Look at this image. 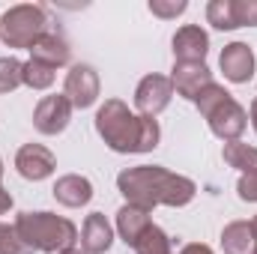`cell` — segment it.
<instances>
[{
  "mask_svg": "<svg viewBox=\"0 0 257 254\" xmlns=\"http://www.w3.org/2000/svg\"><path fill=\"white\" fill-rule=\"evenodd\" d=\"M117 189L126 197V203L153 209V206H186V203H192L197 186L189 177L171 174L162 165H138V168L120 171Z\"/></svg>",
  "mask_w": 257,
  "mask_h": 254,
  "instance_id": "1",
  "label": "cell"
},
{
  "mask_svg": "<svg viewBox=\"0 0 257 254\" xmlns=\"http://www.w3.org/2000/svg\"><path fill=\"white\" fill-rule=\"evenodd\" d=\"M96 132L114 153H150L162 138L156 117L132 114L120 99H105V105L96 111Z\"/></svg>",
  "mask_w": 257,
  "mask_h": 254,
  "instance_id": "2",
  "label": "cell"
},
{
  "mask_svg": "<svg viewBox=\"0 0 257 254\" xmlns=\"http://www.w3.org/2000/svg\"><path fill=\"white\" fill-rule=\"evenodd\" d=\"M15 230L33 251L63 254L72 251L78 242V227L54 212H21L15 218Z\"/></svg>",
  "mask_w": 257,
  "mask_h": 254,
  "instance_id": "3",
  "label": "cell"
},
{
  "mask_svg": "<svg viewBox=\"0 0 257 254\" xmlns=\"http://www.w3.org/2000/svg\"><path fill=\"white\" fill-rule=\"evenodd\" d=\"M51 30V15L42 3H18L0 15V39L9 48H33Z\"/></svg>",
  "mask_w": 257,
  "mask_h": 254,
  "instance_id": "4",
  "label": "cell"
},
{
  "mask_svg": "<svg viewBox=\"0 0 257 254\" xmlns=\"http://www.w3.org/2000/svg\"><path fill=\"white\" fill-rule=\"evenodd\" d=\"M171 99H174V84H171V78H165V75H147V78H141V84H138V90H135V108H138V114L141 117H156V114H162L168 105H171Z\"/></svg>",
  "mask_w": 257,
  "mask_h": 254,
  "instance_id": "5",
  "label": "cell"
},
{
  "mask_svg": "<svg viewBox=\"0 0 257 254\" xmlns=\"http://www.w3.org/2000/svg\"><path fill=\"white\" fill-rule=\"evenodd\" d=\"M63 96L72 102V108H78V111L90 108L99 99V75H96V69L87 63L72 66L69 75H66Z\"/></svg>",
  "mask_w": 257,
  "mask_h": 254,
  "instance_id": "6",
  "label": "cell"
},
{
  "mask_svg": "<svg viewBox=\"0 0 257 254\" xmlns=\"http://www.w3.org/2000/svg\"><path fill=\"white\" fill-rule=\"evenodd\" d=\"M206 123H209V132H212L215 138H221L224 144H230V141H239V135L245 132L248 114H245V108L230 96V99H224V102L206 117Z\"/></svg>",
  "mask_w": 257,
  "mask_h": 254,
  "instance_id": "7",
  "label": "cell"
},
{
  "mask_svg": "<svg viewBox=\"0 0 257 254\" xmlns=\"http://www.w3.org/2000/svg\"><path fill=\"white\" fill-rule=\"evenodd\" d=\"M72 111L75 108H72V102L63 93L45 96V99H39V105L33 111V126H36L39 135H60L72 120Z\"/></svg>",
  "mask_w": 257,
  "mask_h": 254,
  "instance_id": "8",
  "label": "cell"
},
{
  "mask_svg": "<svg viewBox=\"0 0 257 254\" xmlns=\"http://www.w3.org/2000/svg\"><path fill=\"white\" fill-rule=\"evenodd\" d=\"M15 168H18V174H21L24 180L39 183V180H48V177L54 174L57 159H54V153H51L48 147H42V144H24V147L15 153Z\"/></svg>",
  "mask_w": 257,
  "mask_h": 254,
  "instance_id": "9",
  "label": "cell"
},
{
  "mask_svg": "<svg viewBox=\"0 0 257 254\" xmlns=\"http://www.w3.org/2000/svg\"><path fill=\"white\" fill-rule=\"evenodd\" d=\"M218 63H221L224 78L233 81V84H248V81L254 78V51H251V45H245V42H230V45H224Z\"/></svg>",
  "mask_w": 257,
  "mask_h": 254,
  "instance_id": "10",
  "label": "cell"
},
{
  "mask_svg": "<svg viewBox=\"0 0 257 254\" xmlns=\"http://www.w3.org/2000/svg\"><path fill=\"white\" fill-rule=\"evenodd\" d=\"M209 51V36L203 27L186 24L174 33V60L177 63H203Z\"/></svg>",
  "mask_w": 257,
  "mask_h": 254,
  "instance_id": "11",
  "label": "cell"
},
{
  "mask_svg": "<svg viewBox=\"0 0 257 254\" xmlns=\"http://www.w3.org/2000/svg\"><path fill=\"white\" fill-rule=\"evenodd\" d=\"M171 84H174V93L194 102V96L212 84V72L206 69V63H174Z\"/></svg>",
  "mask_w": 257,
  "mask_h": 254,
  "instance_id": "12",
  "label": "cell"
},
{
  "mask_svg": "<svg viewBox=\"0 0 257 254\" xmlns=\"http://www.w3.org/2000/svg\"><path fill=\"white\" fill-rule=\"evenodd\" d=\"M150 227H153L150 209L135 206V203L120 206V212H117V233L123 236V242H126L128 248H135V245H138V239H141Z\"/></svg>",
  "mask_w": 257,
  "mask_h": 254,
  "instance_id": "13",
  "label": "cell"
},
{
  "mask_svg": "<svg viewBox=\"0 0 257 254\" xmlns=\"http://www.w3.org/2000/svg\"><path fill=\"white\" fill-rule=\"evenodd\" d=\"M114 242V230L102 212H90L81 227V248L84 254H105Z\"/></svg>",
  "mask_w": 257,
  "mask_h": 254,
  "instance_id": "14",
  "label": "cell"
},
{
  "mask_svg": "<svg viewBox=\"0 0 257 254\" xmlns=\"http://www.w3.org/2000/svg\"><path fill=\"white\" fill-rule=\"evenodd\" d=\"M54 197H57V203H63L69 209H78V206L90 203L93 183L87 177H81V174H66L54 183Z\"/></svg>",
  "mask_w": 257,
  "mask_h": 254,
  "instance_id": "15",
  "label": "cell"
},
{
  "mask_svg": "<svg viewBox=\"0 0 257 254\" xmlns=\"http://www.w3.org/2000/svg\"><path fill=\"white\" fill-rule=\"evenodd\" d=\"M30 57L39 60V63H45V66H51V69H60V66L69 63L72 48H69V42H66L57 30H51V33H45V36L30 48Z\"/></svg>",
  "mask_w": 257,
  "mask_h": 254,
  "instance_id": "16",
  "label": "cell"
},
{
  "mask_svg": "<svg viewBox=\"0 0 257 254\" xmlns=\"http://www.w3.org/2000/svg\"><path fill=\"white\" fill-rule=\"evenodd\" d=\"M221 248L224 254H254L257 242L251 233V221H230L221 230Z\"/></svg>",
  "mask_w": 257,
  "mask_h": 254,
  "instance_id": "17",
  "label": "cell"
},
{
  "mask_svg": "<svg viewBox=\"0 0 257 254\" xmlns=\"http://www.w3.org/2000/svg\"><path fill=\"white\" fill-rule=\"evenodd\" d=\"M224 162L230 168H236L239 174H251V171H257V147H248L242 141H230V144H224Z\"/></svg>",
  "mask_w": 257,
  "mask_h": 254,
  "instance_id": "18",
  "label": "cell"
},
{
  "mask_svg": "<svg viewBox=\"0 0 257 254\" xmlns=\"http://www.w3.org/2000/svg\"><path fill=\"white\" fill-rule=\"evenodd\" d=\"M135 254H174V239L159 227V224H153L141 239H138V245L132 248Z\"/></svg>",
  "mask_w": 257,
  "mask_h": 254,
  "instance_id": "19",
  "label": "cell"
},
{
  "mask_svg": "<svg viewBox=\"0 0 257 254\" xmlns=\"http://www.w3.org/2000/svg\"><path fill=\"white\" fill-rule=\"evenodd\" d=\"M206 21L215 27V30H236V9H233V0H212L206 6Z\"/></svg>",
  "mask_w": 257,
  "mask_h": 254,
  "instance_id": "20",
  "label": "cell"
},
{
  "mask_svg": "<svg viewBox=\"0 0 257 254\" xmlns=\"http://www.w3.org/2000/svg\"><path fill=\"white\" fill-rule=\"evenodd\" d=\"M54 72L57 69H51V66L39 63V60H27L24 63V84L30 87V90H48L51 84H54Z\"/></svg>",
  "mask_w": 257,
  "mask_h": 254,
  "instance_id": "21",
  "label": "cell"
},
{
  "mask_svg": "<svg viewBox=\"0 0 257 254\" xmlns=\"http://www.w3.org/2000/svg\"><path fill=\"white\" fill-rule=\"evenodd\" d=\"M24 84V63L15 57H0V93H12Z\"/></svg>",
  "mask_w": 257,
  "mask_h": 254,
  "instance_id": "22",
  "label": "cell"
},
{
  "mask_svg": "<svg viewBox=\"0 0 257 254\" xmlns=\"http://www.w3.org/2000/svg\"><path fill=\"white\" fill-rule=\"evenodd\" d=\"M224 99H230V93H227L221 84H215V81H212L209 87H203V90L194 96V105H197V111H200L203 117H209V114H212Z\"/></svg>",
  "mask_w": 257,
  "mask_h": 254,
  "instance_id": "23",
  "label": "cell"
},
{
  "mask_svg": "<svg viewBox=\"0 0 257 254\" xmlns=\"http://www.w3.org/2000/svg\"><path fill=\"white\" fill-rule=\"evenodd\" d=\"M0 254H33V248L21 239L15 224H0Z\"/></svg>",
  "mask_w": 257,
  "mask_h": 254,
  "instance_id": "24",
  "label": "cell"
},
{
  "mask_svg": "<svg viewBox=\"0 0 257 254\" xmlns=\"http://www.w3.org/2000/svg\"><path fill=\"white\" fill-rule=\"evenodd\" d=\"M189 9V3L186 0H150V12L156 15V18H177V15H183Z\"/></svg>",
  "mask_w": 257,
  "mask_h": 254,
  "instance_id": "25",
  "label": "cell"
},
{
  "mask_svg": "<svg viewBox=\"0 0 257 254\" xmlns=\"http://www.w3.org/2000/svg\"><path fill=\"white\" fill-rule=\"evenodd\" d=\"M233 9L239 27H257V0H233Z\"/></svg>",
  "mask_w": 257,
  "mask_h": 254,
  "instance_id": "26",
  "label": "cell"
},
{
  "mask_svg": "<svg viewBox=\"0 0 257 254\" xmlns=\"http://www.w3.org/2000/svg\"><path fill=\"white\" fill-rule=\"evenodd\" d=\"M236 194H239L242 200H251V203H257V171H251V174H242V177H239V183H236Z\"/></svg>",
  "mask_w": 257,
  "mask_h": 254,
  "instance_id": "27",
  "label": "cell"
},
{
  "mask_svg": "<svg viewBox=\"0 0 257 254\" xmlns=\"http://www.w3.org/2000/svg\"><path fill=\"white\" fill-rule=\"evenodd\" d=\"M180 254H212L209 245H203V242H189V245H183Z\"/></svg>",
  "mask_w": 257,
  "mask_h": 254,
  "instance_id": "28",
  "label": "cell"
},
{
  "mask_svg": "<svg viewBox=\"0 0 257 254\" xmlns=\"http://www.w3.org/2000/svg\"><path fill=\"white\" fill-rule=\"evenodd\" d=\"M9 209H12V194H9V189L0 186V215H6Z\"/></svg>",
  "mask_w": 257,
  "mask_h": 254,
  "instance_id": "29",
  "label": "cell"
},
{
  "mask_svg": "<svg viewBox=\"0 0 257 254\" xmlns=\"http://www.w3.org/2000/svg\"><path fill=\"white\" fill-rule=\"evenodd\" d=\"M251 126L257 132V96H254V102H251Z\"/></svg>",
  "mask_w": 257,
  "mask_h": 254,
  "instance_id": "30",
  "label": "cell"
},
{
  "mask_svg": "<svg viewBox=\"0 0 257 254\" xmlns=\"http://www.w3.org/2000/svg\"><path fill=\"white\" fill-rule=\"evenodd\" d=\"M251 233H254V242H257V215L251 218ZM254 254H257V248H254Z\"/></svg>",
  "mask_w": 257,
  "mask_h": 254,
  "instance_id": "31",
  "label": "cell"
},
{
  "mask_svg": "<svg viewBox=\"0 0 257 254\" xmlns=\"http://www.w3.org/2000/svg\"><path fill=\"white\" fill-rule=\"evenodd\" d=\"M0 180H3V159H0Z\"/></svg>",
  "mask_w": 257,
  "mask_h": 254,
  "instance_id": "32",
  "label": "cell"
},
{
  "mask_svg": "<svg viewBox=\"0 0 257 254\" xmlns=\"http://www.w3.org/2000/svg\"><path fill=\"white\" fill-rule=\"evenodd\" d=\"M63 254H84V251H75V248H72V251H63Z\"/></svg>",
  "mask_w": 257,
  "mask_h": 254,
  "instance_id": "33",
  "label": "cell"
}]
</instances>
